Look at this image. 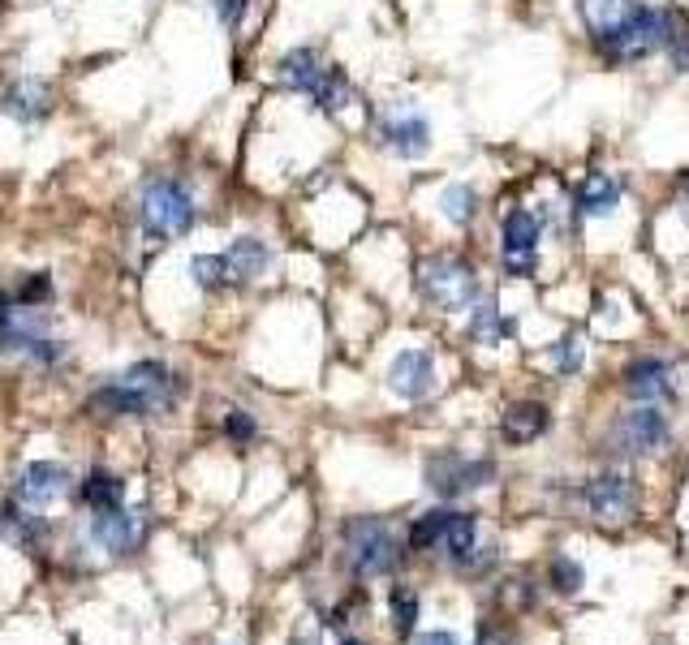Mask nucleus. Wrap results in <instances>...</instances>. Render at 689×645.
<instances>
[{"label":"nucleus","instance_id":"obj_27","mask_svg":"<svg viewBox=\"0 0 689 645\" xmlns=\"http://www.w3.org/2000/svg\"><path fill=\"white\" fill-rule=\"evenodd\" d=\"M548 357H552V366H556L561 375H577V370H581L586 349H581V340H577V336H565V340H556V344L548 349Z\"/></svg>","mask_w":689,"mask_h":645},{"label":"nucleus","instance_id":"obj_31","mask_svg":"<svg viewBox=\"0 0 689 645\" xmlns=\"http://www.w3.org/2000/svg\"><path fill=\"white\" fill-rule=\"evenodd\" d=\"M225 434L237 439V443H250V439H254V418L241 414V409H233L229 418H225Z\"/></svg>","mask_w":689,"mask_h":645},{"label":"nucleus","instance_id":"obj_22","mask_svg":"<svg viewBox=\"0 0 689 645\" xmlns=\"http://www.w3.org/2000/svg\"><path fill=\"white\" fill-rule=\"evenodd\" d=\"M121 499H125V486H121V478H113L109 469H91L87 473V482H83V504L87 508H121Z\"/></svg>","mask_w":689,"mask_h":645},{"label":"nucleus","instance_id":"obj_26","mask_svg":"<svg viewBox=\"0 0 689 645\" xmlns=\"http://www.w3.org/2000/svg\"><path fill=\"white\" fill-rule=\"evenodd\" d=\"M190 276L199 289H221V284H233L229 280V258L225 254H195L190 258Z\"/></svg>","mask_w":689,"mask_h":645},{"label":"nucleus","instance_id":"obj_9","mask_svg":"<svg viewBox=\"0 0 689 645\" xmlns=\"http://www.w3.org/2000/svg\"><path fill=\"white\" fill-rule=\"evenodd\" d=\"M65 486H70V469H65V465H57V460H35V465H26V469L17 473V504L39 513V508L57 504V499L65 495Z\"/></svg>","mask_w":689,"mask_h":645},{"label":"nucleus","instance_id":"obj_21","mask_svg":"<svg viewBox=\"0 0 689 645\" xmlns=\"http://www.w3.org/2000/svg\"><path fill=\"white\" fill-rule=\"evenodd\" d=\"M469 336L478 344H500L504 336H513V322L504 319V311L496 302H478L474 315H469Z\"/></svg>","mask_w":689,"mask_h":645},{"label":"nucleus","instance_id":"obj_1","mask_svg":"<svg viewBox=\"0 0 689 645\" xmlns=\"http://www.w3.org/2000/svg\"><path fill=\"white\" fill-rule=\"evenodd\" d=\"M414 284H418V298L444 315H458L478 302V276L458 254H427L414 271Z\"/></svg>","mask_w":689,"mask_h":645},{"label":"nucleus","instance_id":"obj_5","mask_svg":"<svg viewBox=\"0 0 689 645\" xmlns=\"http://www.w3.org/2000/svg\"><path fill=\"white\" fill-rule=\"evenodd\" d=\"M375 134H379V147L401 155V160H418L431 151V125L410 100H397L379 112L375 121Z\"/></svg>","mask_w":689,"mask_h":645},{"label":"nucleus","instance_id":"obj_3","mask_svg":"<svg viewBox=\"0 0 689 645\" xmlns=\"http://www.w3.org/2000/svg\"><path fill=\"white\" fill-rule=\"evenodd\" d=\"M344 542H349V568L358 577H392L401 568V546L388 521L379 517H362L344 526Z\"/></svg>","mask_w":689,"mask_h":645},{"label":"nucleus","instance_id":"obj_28","mask_svg":"<svg viewBox=\"0 0 689 645\" xmlns=\"http://www.w3.org/2000/svg\"><path fill=\"white\" fill-rule=\"evenodd\" d=\"M392 620H397V633L410 637L414 633V620H418V598L410 590H392Z\"/></svg>","mask_w":689,"mask_h":645},{"label":"nucleus","instance_id":"obj_14","mask_svg":"<svg viewBox=\"0 0 689 645\" xmlns=\"http://www.w3.org/2000/svg\"><path fill=\"white\" fill-rule=\"evenodd\" d=\"M48 100H52V91H48L43 78H22V83H13V87L4 91L0 112L13 116L17 125H35V121L48 112Z\"/></svg>","mask_w":689,"mask_h":645},{"label":"nucleus","instance_id":"obj_10","mask_svg":"<svg viewBox=\"0 0 689 645\" xmlns=\"http://www.w3.org/2000/svg\"><path fill=\"white\" fill-rule=\"evenodd\" d=\"M616 443H621V452H629V456H647V452H655V447L668 443V418H664L660 409H651V405H647V409H634V414L621 418Z\"/></svg>","mask_w":689,"mask_h":645},{"label":"nucleus","instance_id":"obj_13","mask_svg":"<svg viewBox=\"0 0 689 645\" xmlns=\"http://www.w3.org/2000/svg\"><path fill=\"white\" fill-rule=\"evenodd\" d=\"M625 392L634 401H660L673 392V366L660 357H638L625 366Z\"/></svg>","mask_w":689,"mask_h":645},{"label":"nucleus","instance_id":"obj_20","mask_svg":"<svg viewBox=\"0 0 689 645\" xmlns=\"http://www.w3.org/2000/svg\"><path fill=\"white\" fill-rule=\"evenodd\" d=\"M453 521H458V513H453V508L423 513V517L410 526V546H414V551H436V546H444V538H449V530H453Z\"/></svg>","mask_w":689,"mask_h":645},{"label":"nucleus","instance_id":"obj_4","mask_svg":"<svg viewBox=\"0 0 689 645\" xmlns=\"http://www.w3.org/2000/svg\"><path fill=\"white\" fill-rule=\"evenodd\" d=\"M496 478V465L483 460V456H461L458 447H444L436 456H427V486L440 495V499H458L469 495L478 486H487Z\"/></svg>","mask_w":689,"mask_h":645},{"label":"nucleus","instance_id":"obj_2","mask_svg":"<svg viewBox=\"0 0 689 645\" xmlns=\"http://www.w3.org/2000/svg\"><path fill=\"white\" fill-rule=\"evenodd\" d=\"M195 194H190V186L181 181V177H151L147 186H142V203H138V219H142V232L147 237H181V232H190V224H195Z\"/></svg>","mask_w":689,"mask_h":645},{"label":"nucleus","instance_id":"obj_17","mask_svg":"<svg viewBox=\"0 0 689 645\" xmlns=\"http://www.w3.org/2000/svg\"><path fill=\"white\" fill-rule=\"evenodd\" d=\"M543 430H548V409H543V405H535V401H526V405H509V409H504V418H500V434H504L509 443L539 439Z\"/></svg>","mask_w":689,"mask_h":645},{"label":"nucleus","instance_id":"obj_30","mask_svg":"<svg viewBox=\"0 0 689 645\" xmlns=\"http://www.w3.org/2000/svg\"><path fill=\"white\" fill-rule=\"evenodd\" d=\"M48 293H52V280H48V271H39V276H30V280L17 289V302L35 311V302H43Z\"/></svg>","mask_w":689,"mask_h":645},{"label":"nucleus","instance_id":"obj_29","mask_svg":"<svg viewBox=\"0 0 689 645\" xmlns=\"http://www.w3.org/2000/svg\"><path fill=\"white\" fill-rule=\"evenodd\" d=\"M581 585H586V572H581V564L561 555V559L552 564V590H561V594H577Z\"/></svg>","mask_w":689,"mask_h":645},{"label":"nucleus","instance_id":"obj_12","mask_svg":"<svg viewBox=\"0 0 689 645\" xmlns=\"http://www.w3.org/2000/svg\"><path fill=\"white\" fill-rule=\"evenodd\" d=\"M328 69H333V65H324V56H320L315 48H293V52H285L280 65H276L280 83H285L289 91H302V96H315V87L324 83Z\"/></svg>","mask_w":689,"mask_h":645},{"label":"nucleus","instance_id":"obj_19","mask_svg":"<svg viewBox=\"0 0 689 645\" xmlns=\"http://www.w3.org/2000/svg\"><path fill=\"white\" fill-rule=\"evenodd\" d=\"M0 534L9 538L13 546H35V542L43 538V521L35 517V508L4 504V508H0Z\"/></svg>","mask_w":689,"mask_h":645},{"label":"nucleus","instance_id":"obj_11","mask_svg":"<svg viewBox=\"0 0 689 645\" xmlns=\"http://www.w3.org/2000/svg\"><path fill=\"white\" fill-rule=\"evenodd\" d=\"M138 534H142V526H138L134 513H125V508H100V513L91 517V542L104 546V551H113V555L134 551Z\"/></svg>","mask_w":689,"mask_h":645},{"label":"nucleus","instance_id":"obj_7","mask_svg":"<svg viewBox=\"0 0 689 645\" xmlns=\"http://www.w3.org/2000/svg\"><path fill=\"white\" fill-rule=\"evenodd\" d=\"M581 499H586V508L599 521H612V526L629 521L638 513V486L625 473H599V478H590L586 491H581Z\"/></svg>","mask_w":689,"mask_h":645},{"label":"nucleus","instance_id":"obj_16","mask_svg":"<svg viewBox=\"0 0 689 645\" xmlns=\"http://www.w3.org/2000/svg\"><path fill=\"white\" fill-rule=\"evenodd\" d=\"M621 207V186L607 177V173H590L581 186H577V212L586 219H603Z\"/></svg>","mask_w":689,"mask_h":645},{"label":"nucleus","instance_id":"obj_32","mask_svg":"<svg viewBox=\"0 0 689 645\" xmlns=\"http://www.w3.org/2000/svg\"><path fill=\"white\" fill-rule=\"evenodd\" d=\"M241 13H246V0H216V17H221L225 26H237Z\"/></svg>","mask_w":689,"mask_h":645},{"label":"nucleus","instance_id":"obj_8","mask_svg":"<svg viewBox=\"0 0 689 645\" xmlns=\"http://www.w3.org/2000/svg\"><path fill=\"white\" fill-rule=\"evenodd\" d=\"M388 388L401 401H427L436 392V357L427 349H405L388 366Z\"/></svg>","mask_w":689,"mask_h":645},{"label":"nucleus","instance_id":"obj_6","mask_svg":"<svg viewBox=\"0 0 689 645\" xmlns=\"http://www.w3.org/2000/svg\"><path fill=\"white\" fill-rule=\"evenodd\" d=\"M539 237H543V224L539 215L517 207V212L504 215V241H500V258H504V271L509 276H530L539 267Z\"/></svg>","mask_w":689,"mask_h":645},{"label":"nucleus","instance_id":"obj_33","mask_svg":"<svg viewBox=\"0 0 689 645\" xmlns=\"http://www.w3.org/2000/svg\"><path fill=\"white\" fill-rule=\"evenodd\" d=\"M414 645H461L453 633H444V629H436V633H423V637H414Z\"/></svg>","mask_w":689,"mask_h":645},{"label":"nucleus","instance_id":"obj_25","mask_svg":"<svg viewBox=\"0 0 689 645\" xmlns=\"http://www.w3.org/2000/svg\"><path fill=\"white\" fill-rule=\"evenodd\" d=\"M311 100L324 108V112H341V108L353 100V87H349L344 69H337V65H333V69L324 74V83L315 87V96H311Z\"/></svg>","mask_w":689,"mask_h":645},{"label":"nucleus","instance_id":"obj_35","mask_svg":"<svg viewBox=\"0 0 689 645\" xmlns=\"http://www.w3.org/2000/svg\"><path fill=\"white\" fill-rule=\"evenodd\" d=\"M341 645H362V642H341Z\"/></svg>","mask_w":689,"mask_h":645},{"label":"nucleus","instance_id":"obj_24","mask_svg":"<svg viewBox=\"0 0 689 645\" xmlns=\"http://www.w3.org/2000/svg\"><path fill=\"white\" fill-rule=\"evenodd\" d=\"M474 542H478V521H474L469 513H458L453 530H449V538H444V551H449V559L465 568V564L474 559Z\"/></svg>","mask_w":689,"mask_h":645},{"label":"nucleus","instance_id":"obj_18","mask_svg":"<svg viewBox=\"0 0 689 645\" xmlns=\"http://www.w3.org/2000/svg\"><path fill=\"white\" fill-rule=\"evenodd\" d=\"M638 0H581V17H586V30H590V39L599 43L603 35H612L625 17H629V9H634Z\"/></svg>","mask_w":689,"mask_h":645},{"label":"nucleus","instance_id":"obj_34","mask_svg":"<svg viewBox=\"0 0 689 645\" xmlns=\"http://www.w3.org/2000/svg\"><path fill=\"white\" fill-rule=\"evenodd\" d=\"M478 645H513L504 633H491V629H483V637H478Z\"/></svg>","mask_w":689,"mask_h":645},{"label":"nucleus","instance_id":"obj_23","mask_svg":"<svg viewBox=\"0 0 689 645\" xmlns=\"http://www.w3.org/2000/svg\"><path fill=\"white\" fill-rule=\"evenodd\" d=\"M440 215H444L449 224L465 228V224L478 215V194H474V186H465V181L444 186V194H440Z\"/></svg>","mask_w":689,"mask_h":645},{"label":"nucleus","instance_id":"obj_15","mask_svg":"<svg viewBox=\"0 0 689 645\" xmlns=\"http://www.w3.org/2000/svg\"><path fill=\"white\" fill-rule=\"evenodd\" d=\"M225 258H229V280L233 284H250V280H259V276L267 271L272 250H267L259 237H237L229 250H225Z\"/></svg>","mask_w":689,"mask_h":645}]
</instances>
